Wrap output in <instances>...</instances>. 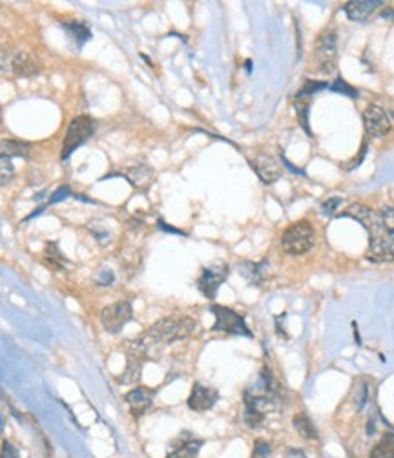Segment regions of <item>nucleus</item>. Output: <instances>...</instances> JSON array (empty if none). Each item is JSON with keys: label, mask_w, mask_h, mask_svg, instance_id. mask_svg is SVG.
Instances as JSON below:
<instances>
[{"label": "nucleus", "mask_w": 394, "mask_h": 458, "mask_svg": "<svg viewBox=\"0 0 394 458\" xmlns=\"http://www.w3.org/2000/svg\"><path fill=\"white\" fill-rule=\"evenodd\" d=\"M252 166V170L256 172L257 177L265 183V185H272L279 179L281 175V164L268 153H257L254 157L248 161Z\"/></svg>", "instance_id": "obj_12"}, {"label": "nucleus", "mask_w": 394, "mask_h": 458, "mask_svg": "<svg viewBox=\"0 0 394 458\" xmlns=\"http://www.w3.org/2000/svg\"><path fill=\"white\" fill-rule=\"evenodd\" d=\"M363 125H365V131L371 137L387 136L391 130V119H389L387 112L378 104L367 106V110L363 112Z\"/></svg>", "instance_id": "obj_11"}, {"label": "nucleus", "mask_w": 394, "mask_h": 458, "mask_svg": "<svg viewBox=\"0 0 394 458\" xmlns=\"http://www.w3.org/2000/svg\"><path fill=\"white\" fill-rule=\"evenodd\" d=\"M328 90H332V92H336V93H343V95H347V97H352V99L360 97L358 90H356V88H352V86H349V84H347L343 79H339V77L332 82V84H328Z\"/></svg>", "instance_id": "obj_26"}, {"label": "nucleus", "mask_w": 394, "mask_h": 458, "mask_svg": "<svg viewBox=\"0 0 394 458\" xmlns=\"http://www.w3.org/2000/svg\"><path fill=\"white\" fill-rule=\"evenodd\" d=\"M380 216H382V221L383 225H385V229L394 236V208L391 207L380 208Z\"/></svg>", "instance_id": "obj_28"}, {"label": "nucleus", "mask_w": 394, "mask_h": 458, "mask_svg": "<svg viewBox=\"0 0 394 458\" xmlns=\"http://www.w3.org/2000/svg\"><path fill=\"white\" fill-rule=\"evenodd\" d=\"M387 115H389V119L394 120V99H391V101H389V104H387Z\"/></svg>", "instance_id": "obj_33"}, {"label": "nucleus", "mask_w": 394, "mask_h": 458, "mask_svg": "<svg viewBox=\"0 0 394 458\" xmlns=\"http://www.w3.org/2000/svg\"><path fill=\"white\" fill-rule=\"evenodd\" d=\"M133 311H131L130 301H115L111 305L104 307L101 312V323L106 333L119 334L124 325L131 320Z\"/></svg>", "instance_id": "obj_8"}, {"label": "nucleus", "mask_w": 394, "mask_h": 458, "mask_svg": "<svg viewBox=\"0 0 394 458\" xmlns=\"http://www.w3.org/2000/svg\"><path fill=\"white\" fill-rule=\"evenodd\" d=\"M44 263L48 265L51 270H64L66 268V257L59 251L57 243H48L46 251H44Z\"/></svg>", "instance_id": "obj_20"}, {"label": "nucleus", "mask_w": 394, "mask_h": 458, "mask_svg": "<svg viewBox=\"0 0 394 458\" xmlns=\"http://www.w3.org/2000/svg\"><path fill=\"white\" fill-rule=\"evenodd\" d=\"M218 400H219V393L215 389L208 387L205 383L196 382L194 383V387H192L190 396H188V407H190L192 411L201 413V411L212 409Z\"/></svg>", "instance_id": "obj_13"}, {"label": "nucleus", "mask_w": 394, "mask_h": 458, "mask_svg": "<svg viewBox=\"0 0 394 458\" xmlns=\"http://www.w3.org/2000/svg\"><path fill=\"white\" fill-rule=\"evenodd\" d=\"M64 27H66V31L70 33L71 37L75 38L79 46H82V44L86 42V40H90V37H92V33H90V29H88V26L84 24V22H79V21L64 22Z\"/></svg>", "instance_id": "obj_23"}, {"label": "nucleus", "mask_w": 394, "mask_h": 458, "mask_svg": "<svg viewBox=\"0 0 394 458\" xmlns=\"http://www.w3.org/2000/svg\"><path fill=\"white\" fill-rule=\"evenodd\" d=\"M0 150L5 155H18V157H27L29 155V150H31V144L29 142H22L15 141V139H8V141L0 142Z\"/></svg>", "instance_id": "obj_22"}, {"label": "nucleus", "mask_w": 394, "mask_h": 458, "mask_svg": "<svg viewBox=\"0 0 394 458\" xmlns=\"http://www.w3.org/2000/svg\"><path fill=\"white\" fill-rule=\"evenodd\" d=\"M339 216H347L363 225L369 230V256L378 263L394 262V236L385 229L380 210H372L363 205H350Z\"/></svg>", "instance_id": "obj_1"}, {"label": "nucleus", "mask_w": 394, "mask_h": 458, "mask_svg": "<svg viewBox=\"0 0 394 458\" xmlns=\"http://www.w3.org/2000/svg\"><path fill=\"white\" fill-rule=\"evenodd\" d=\"M270 457V446L265 440H257L256 446H254V453L252 458H268Z\"/></svg>", "instance_id": "obj_29"}, {"label": "nucleus", "mask_w": 394, "mask_h": 458, "mask_svg": "<svg viewBox=\"0 0 394 458\" xmlns=\"http://www.w3.org/2000/svg\"><path fill=\"white\" fill-rule=\"evenodd\" d=\"M126 404L133 416H142L153 404V391L148 387H135L124 396Z\"/></svg>", "instance_id": "obj_15"}, {"label": "nucleus", "mask_w": 394, "mask_h": 458, "mask_svg": "<svg viewBox=\"0 0 394 458\" xmlns=\"http://www.w3.org/2000/svg\"><path fill=\"white\" fill-rule=\"evenodd\" d=\"M126 179L130 181L135 188H148L153 181V170L148 164H135V166H128L126 170Z\"/></svg>", "instance_id": "obj_17"}, {"label": "nucleus", "mask_w": 394, "mask_h": 458, "mask_svg": "<svg viewBox=\"0 0 394 458\" xmlns=\"http://www.w3.org/2000/svg\"><path fill=\"white\" fill-rule=\"evenodd\" d=\"M202 448L201 438L194 437L192 433L183 431L177 438H174L168 446L166 458H196Z\"/></svg>", "instance_id": "obj_10"}, {"label": "nucleus", "mask_w": 394, "mask_h": 458, "mask_svg": "<svg viewBox=\"0 0 394 458\" xmlns=\"http://www.w3.org/2000/svg\"><path fill=\"white\" fill-rule=\"evenodd\" d=\"M314 62H316L317 71H321L325 75L336 70L338 40H336V35L332 31L323 33V35L316 38V44H314Z\"/></svg>", "instance_id": "obj_7"}, {"label": "nucleus", "mask_w": 394, "mask_h": 458, "mask_svg": "<svg viewBox=\"0 0 394 458\" xmlns=\"http://www.w3.org/2000/svg\"><path fill=\"white\" fill-rule=\"evenodd\" d=\"M371 458H394V433H385L372 448Z\"/></svg>", "instance_id": "obj_21"}, {"label": "nucleus", "mask_w": 394, "mask_h": 458, "mask_svg": "<svg viewBox=\"0 0 394 458\" xmlns=\"http://www.w3.org/2000/svg\"><path fill=\"white\" fill-rule=\"evenodd\" d=\"M15 177V166L10 155L0 152V185H8Z\"/></svg>", "instance_id": "obj_25"}, {"label": "nucleus", "mask_w": 394, "mask_h": 458, "mask_svg": "<svg viewBox=\"0 0 394 458\" xmlns=\"http://www.w3.org/2000/svg\"><path fill=\"white\" fill-rule=\"evenodd\" d=\"M95 133V120L88 115H79L71 120L66 130L64 144H62V159H68L77 148L82 147Z\"/></svg>", "instance_id": "obj_5"}, {"label": "nucleus", "mask_w": 394, "mask_h": 458, "mask_svg": "<svg viewBox=\"0 0 394 458\" xmlns=\"http://www.w3.org/2000/svg\"><path fill=\"white\" fill-rule=\"evenodd\" d=\"M267 270H268L267 262L239 263V274L252 285H261L263 281H265V278H267Z\"/></svg>", "instance_id": "obj_18"}, {"label": "nucleus", "mask_w": 394, "mask_h": 458, "mask_svg": "<svg viewBox=\"0 0 394 458\" xmlns=\"http://www.w3.org/2000/svg\"><path fill=\"white\" fill-rule=\"evenodd\" d=\"M210 311H212V314L215 316L213 331H221V333L234 334V336H246V338H252V331L248 329L245 318L241 316L239 312L232 311V309L223 305H212Z\"/></svg>", "instance_id": "obj_6"}, {"label": "nucleus", "mask_w": 394, "mask_h": 458, "mask_svg": "<svg viewBox=\"0 0 394 458\" xmlns=\"http://www.w3.org/2000/svg\"><path fill=\"white\" fill-rule=\"evenodd\" d=\"M292 426H294V429L298 431V435L305 438V440H316L317 438L316 426L312 424V420L305 415V413L296 415L294 420H292Z\"/></svg>", "instance_id": "obj_19"}, {"label": "nucleus", "mask_w": 394, "mask_h": 458, "mask_svg": "<svg viewBox=\"0 0 394 458\" xmlns=\"http://www.w3.org/2000/svg\"><path fill=\"white\" fill-rule=\"evenodd\" d=\"M194 331H196V320L192 318H163L153 323L141 340L150 353V347H164V345L175 344L179 340L188 338Z\"/></svg>", "instance_id": "obj_3"}, {"label": "nucleus", "mask_w": 394, "mask_h": 458, "mask_svg": "<svg viewBox=\"0 0 394 458\" xmlns=\"http://www.w3.org/2000/svg\"><path fill=\"white\" fill-rule=\"evenodd\" d=\"M10 70L18 77H33L40 71V64L31 53L16 51L10 59Z\"/></svg>", "instance_id": "obj_16"}, {"label": "nucleus", "mask_w": 394, "mask_h": 458, "mask_svg": "<svg viewBox=\"0 0 394 458\" xmlns=\"http://www.w3.org/2000/svg\"><path fill=\"white\" fill-rule=\"evenodd\" d=\"M314 243H316V232L306 221L290 225L281 236V246L289 256H303L311 251Z\"/></svg>", "instance_id": "obj_4"}, {"label": "nucleus", "mask_w": 394, "mask_h": 458, "mask_svg": "<svg viewBox=\"0 0 394 458\" xmlns=\"http://www.w3.org/2000/svg\"><path fill=\"white\" fill-rule=\"evenodd\" d=\"M228 278V265L226 263H213L210 267L201 270V276L197 279V287L207 300H213L218 294L219 287Z\"/></svg>", "instance_id": "obj_9"}, {"label": "nucleus", "mask_w": 394, "mask_h": 458, "mask_svg": "<svg viewBox=\"0 0 394 458\" xmlns=\"http://www.w3.org/2000/svg\"><path fill=\"white\" fill-rule=\"evenodd\" d=\"M0 458H18V453H16V449L13 448L10 442H4V446H2V453H0Z\"/></svg>", "instance_id": "obj_31"}, {"label": "nucleus", "mask_w": 394, "mask_h": 458, "mask_svg": "<svg viewBox=\"0 0 394 458\" xmlns=\"http://www.w3.org/2000/svg\"><path fill=\"white\" fill-rule=\"evenodd\" d=\"M354 400H356V405H358V409H361V407L369 402V383L363 382L356 387Z\"/></svg>", "instance_id": "obj_27"}, {"label": "nucleus", "mask_w": 394, "mask_h": 458, "mask_svg": "<svg viewBox=\"0 0 394 458\" xmlns=\"http://www.w3.org/2000/svg\"><path fill=\"white\" fill-rule=\"evenodd\" d=\"M382 5L383 2L380 0H352L343 5V11L345 15L349 16V21L367 22Z\"/></svg>", "instance_id": "obj_14"}, {"label": "nucleus", "mask_w": 394, "mask_h": 458, "mask_svg": "<svg viewBox=\"0 0 394 458\" xmlns=\"http://www.w3.org/2000/svg\"><path fill=\"white\" fill-rule=\"evenodd\" d=\"M98 281H101V285H109L111 281H114V274L108 272V270H104L103 274H101V278H98Z\"/></svg>", "instance_id": "obj_32"}, {"label": "nucleus", "mask_w": 394, "mask_h": 458, "mask_svg": "<svg viewBox=\"0 0 394 458\" xmlns=\"http://www.w3.org/2000/svg\"><path fill=\"white\" fill-rule=\"evenodd\" d=\"M243 400H245V411H243L245 426L250 429L261 427L268 411L276 409L279 402V385L268 369H263L256 383L248 385Z\"/></svg>", "instance_id": "obj_2"}, {"label": "nucleus", "mask_w": 394, "mask_h": 458, "mask_svg": "<svg viewBox=\"0 0 394 458\" xmlns=\"http://www.w3.org/2000/svg\"><path fill=\"white\" fill-rule=\"evenodd\" d=\"M339 203H341V199L339 197H330V199H327V201L321 203V214H325V216H332L336 210H338Z\"/></svg>", "instance_id": "obj_30"}, {"label": "nucleus", "mask_w": 394, "mask_h": 458, "mask_svg": "<svg viewBox=\"0 0 394 458\" xmlns=\"http://www.w3.org/2000/svg\"><path fill=\"white\" fill-rule=\"evenodd\" d=\"M325 88H328L327 82H317V81H306L305 84H303V88H301L300 92L296 93V99L294 101H305V103H308V99L314 95L316 92H319V90H325Z\"/></svg>", "instance_id": "obj_24"}]
</instances>
